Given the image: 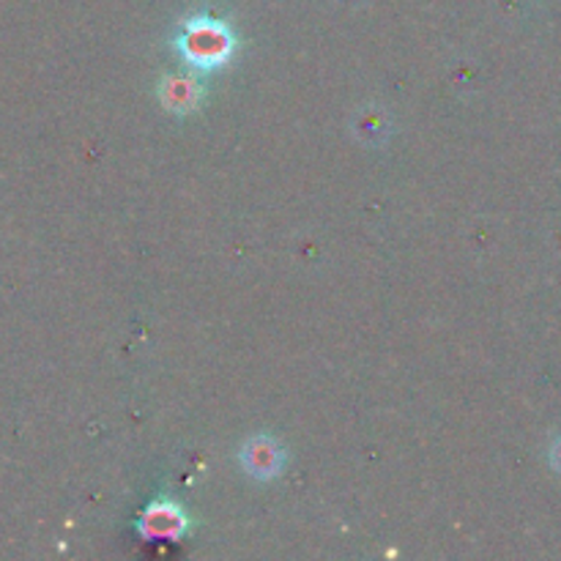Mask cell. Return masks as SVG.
<instances>
[{
  "label": "cell",
  "instance_id": "cell-3",
  "mask_svg": "<svg viewBox=\"0 0 561 561\" xmlns=\"http://www.w3.org/2000/svg\"><path fill=\"white\" fill-rule=\"evenodd\" d=\"M241 463L257 480H272L283 471L285 466V453L279 449V444L268 436H257L241 449Z\"/></svg>",
  "mask_w": 561,
  "mask_h": 561
},
{
  "label": "cell",
  "instance_id": "cell-5",
  "mask_svg": "<svg viewBox=\"0 0 561 561\" xmlns=\"http://www.w3.org/2000/svg\"><path fill=\"white\" fill-rule=\"evenodd\" d=\"M551 463L557 466V471L561 474V436L557 438V444H553V449H551Z\"/></svg>",
  "mask_w": 561,
  "mask_h": 561
},
{
  "label": "cell",
  "instance_id": "cell-2",
  "mask_svg": "<svg viewBox=\"0 0 561 561\" xmlns=\"http://www.w3.org/2000/svg\"><path fill=\"white\" fill-rule=\"evenodd\" d=\"M137 529H140L142 537H151V540H179L186 531V518L175 504L153 502L140 518Z\"/></svg>",
  "mask_w": 561,
  "mask_h": 561
},
{
  "label": "cell",
  "instance_id": "cell-1",
  "mask_svg": "<svg viewBox=\"0 0 561 561\" xmlns=\"http://www.w3.org/2000/svg\"><path fill=\"white\" fill-rule=\"evenodd\" d=\"M179 47L186 55V60L203 66V69H211V66L225 64L230 58L236 38L225 22L214 20V16H195V20L186 22L184 33L179 36Z\"/></svg>",
  "mask_w": 561,
  "mask_h": 561
},
{
  "label": "cell",
  "instance_id": "cell-4",
  "mask_svg": "<svg viewBox=\"0 0 561 561\" xmlns=\"http://www.w3.org/2000/svg\"><path fill=\"white\" fill-rule=\"evenodd\" d=\"M162 99L175 113H186V110H192L201 102V88L190 77H173V80H164Z\"/></svg>",
  "mask_w": 561,
  "mask_h": 561
}]
</instances>
